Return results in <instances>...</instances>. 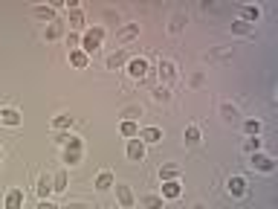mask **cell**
<instances>
[{"mask_svg":"<svg viewBox=\"0 0 278 209\" xmlns=\"http://www.w3.org/2000/svg\"><path fill=\"white\" fill-rule=\"evenodd\" d=\"M102 41H104V29H102V26H93V29L81 38V49H84V52H96V49L102 47Z\"/></svg>","mask_w":278,"mask_h":209,"instance_id":"obj_1","label":"cell"},{"mask_svg":"<svg viewBox=\"0 0 278 209\" xmlns=\"http://www.w3.org/2000/svg\"><path fill=\"white\" fill-rule=\"evenodd\" d=\"M81 151H84V143H81L78 137H70V140H67V151H64L67 166H78V163H81Z\"/></svg>","mask_w":278,"mask_h":209,"instance_id":"obj_2","label":"cell"},{"mask_svg":"<svg viewBox=\"0 0 278 209\" xmlns=\"http://www.w3.org/2000/svg\"><path fill=\"white\" fill-rule=\"evenodd\" d=\"M249 166H252L255 172H273V169H276V160H273L270 154L255 151V154H249Z\"/></svg>","mask_w":278,"mask_h":209,"instance_id":"obj_3","label":"cell"},{"mask_svg":"<svg viewBox=\"0 0 278 209\" xmlns=\"http://www.w3.org/2000/svg\"><path fill=\"white\" fill-rule=\"evenodd\" d=\"M157 70H160V79H162L165 84L177 79V64H174L171 58H160V61H157Z\"/></svg>","mask_w":278,"mask_h":209,"instance_id":"obj_4","label":"cell"},{"mask_svg":"<svg viewBox=\"0 0 278 209\" xmlns=\"http://www.w3.org/2000/svg\"><path fill=\"white\" fill-rule=\"evenodd\" d=\"M226 192H229L232 198H244V195H247V180H244L241 175L226 177Z\"/></svg>","mask_w":278,"mask_h":209,"instance_id":"obj_5","label":"cell"},{"mask_svg":"<svg viewBox=\"0 0 278 209\" xmlns=\"http://www.w3.org/2000/svg\"><path fill=\"white\" fill-rule=\"evenodd\" d=\"M128 73H131V79H145L148 76V61L145 58H131L128 61Z\"/></svg>","mask_w":278,"mask_h":209,"instance_id":"obj_6","label":"cell"},{"mask_svg":"<svg viewBox=\"0 0 278 209\" xmlns=\"http://www.w3.org/2000/svg\"><path fill=\"white\" fill-rule=\"evenodd\" d=\"M113 189H116V198H119V204L125 209L133 207V192H131V186H125V183H113Z\"/></svg>","mask_w":278,"mask_h":209,"instance_id":"obj_7","label":"cell"},{"mask_svg":"<svg viewBox=\"0 0 278 209\" xmlns=\"http://www.w3.org/2000/svg\"><path fill=\"white\" fill-rule=\"evenodd\" d=\"M128 157H131V160H133V163H139V160H142V157H145V143H142V140H139V137H136V140H131V143H128Z\"/></svg>","mask_w":278,"mask_h":209,"instance_id":"obj_8","label":"cell"},{"mask_svg":"<svg viewBox=\"0 0 278 209\" xmlns=\"http://www.w3.org/2000/svg\"><path fill=\"white\" fill-rule=\"evenodd\" d=\"M180 192H183V189H180V183H177V180H165V183H162V195H160V198H162V201H174V198H180Z\"/></svg>","mask_w":278,"mask_h":209,"instance_id":"obj_9","label":"cell"},{"mask_svg":"<svg viewBox=\"0 0 278 209\" xmlns=\"http://www.w3.org/2000/svg\"><path fill=\"white\" fill-rule=\"evenodd\" d=\"M23 207V189H9L6 195V209H20Z\"/></svg>","mask_w":278,"mask_h":209,"instance_id":"obj_10","label":"cell"},{"mask_svg":"<svg viewBox=\"0 0 278 209\" xmlns=\"http://www.w3.org/2000/svg\"><path fill=\"white\" fill-rule=\"evenodd\" d=\"M0 122H3V125H12V128H17V125H20V113H17V111H12V108H3V111H0Z\"/></svg>","mask_w":278,"mask_h":209,"instance_id":"obj_11","label":"cell"},{"mask_svg":"<svg viewBox=\"0 0 278 209\" xmlns=\"http://www.w3.org/2000/svg\"><path fill=\"white\" fill-rule=\"evenodd\" d=\"M49 192H52V177H49V175H41V177H38V198L46 201Z\"/></svg>","mask_w":278,"mask_h":209,"instance_id":"obj_12","label":"cell"},{"mask_svg":"<svg viewBox=\"0 0 278 209\" xmlns=\"http://www.w3.org/2000/svg\"><path fill=\"white\" fill-rule=\"evenodd\" d=\"M32 15H35V17H41V20L55 23V6H35V9H32Z\"/></svg>","mask_w":278,"mask_h":209,"instance_id":"obj_13","label":"cell"},{"mask_svg":"<svg viewBox=\"0 0 278 209\" xmlns=\"http://www.w3.org/2000/svg\"><path fill=\"white\" fill-rule=\"evenodd\" d=\"M139 35V23H128V26H122L119 32H116V41H131V38H136Z\"/></svg>","mask_w":278,"mask_h":209,"instance_id":"obj_14","label":"cell"},{"mask_svg":"<svg viewBox=\"0 0 278 209\" xmlns=\"http://www.w3.org/2000/svg\"><path fill=\"white\" fill-rule=\"evenodd\" d=\"M87 61H90V58H87V52H84V49H70V64H73V67L84 70V67H87Z\"/></svg>","mask_w":278,"mask_h":209,"instance_id":"obj_15","label":"cell"},{"mask_svg":"<svg viewBox=\"0 0 278 209\" xmlns=\"http://www.w3.org/2000/svg\"><path fill=\"white\" fill-rule=\"evenodd\" d=\"M139 140H142V143H160V140H162V131H160V128H142V131H139Z\"/></svg>","mask_w":278,"mask_h":209,"instance_id":"obj_16","label":"cell"},{"mask_svg":"<svg viewBox=\"0 0 278 209\" xmlns=\"http://www.w3.org/2000/svg\"><path fill=\"white\" fill-rule=\"evenodd\" d=\"M177 175H180V166H174V163L160 166V177H162V183H165V180H177Z\"/></svg>","mask_w":278,"mask_h":209,"instance_id":"obj_17","label":"cell"},{"mask_svg":"<svg viewBox=\"0 0 278 209\" xmlns=\"http://www.w3.org/2000/svg\"><path fill=\"white\" fill-rule=\"evenodd\" d=\"M113 183H116V177H113L110 172H102V175L96 177V189H102V192H104V189H113Z\"/></svg>","mask_w":278,"mask_h":209,"instance_id":"obj_18","label":"cell"},{"mask_svg":"<svg viewBox=\"0 0 278 209\" xmlns=\"http://www.w3.org/2000/svg\"><path fill=\"white\" fill-rule=\"evenodd\" d=\"M232 32H238V35H255V26H249L247 20H241V17H238V20L232 23Z\"/></svg>","mask_w":278,"mask_h":209,"instance_id":"obj_19","label":"cell"},{"mask_svg":"<svg viewBox=\"0 0 278 209\" xmlns=\"http://www.w3.org/2000/svg\"><path fill=\"white\" fill-rule=\"evenodd\" d=\"M52 128H55V131H67V128H73V116H67V113L55 116V119H52Z\"/></svg>","mask_w":278,"mask_h":209,"instance_id":"obj_20","label":"cell"},{"mask_svg":"<svg viewBox=\"0 0 278 209\" xmlns=\"http://www.w3.org/2000/svg\"><path fill=\"white\" fill-rule=\"evenodd\" d=\"M142 207H148V209H162V207H165V201H162L160 195H145V198H142Z\"/></svg>","mask_w":278,"mask_h":209,"instance_id":"obj_21","label":"cell"},{"mask_svg":"<svg viewBox=\"0 0 278 209\" xmlns=\"http://www.w3.org/2000/svg\"><path fill=\"white\" fill-rule=\"evenodd\" d=\"M220 113H223V119H226V122H235V119H238V108H235V105H229V102H223V105H220Z\"/></svg>","mask_w":278,"mask_h":209,"instance_id":"obj_22","label":"cell"},{"mask_svg":"<svg viewBox=\"0 0 278 209\" xmlns=\"http://www.w3.org/2000/svg\"><path fill=\"white\" fill-rule=\"evenodd\" d=\"M122 134L133 140V137H139V125H136L133 119H125V122H122Z\"/></svg>","mask_w":278,"mask_h":209,"instance_id":"obj_23","label":"cell"},{"mask_svg":"<svg viewBox=\"0 0 278 209\" xmlns=\"http://www.w3.org/2000/svg\"><path fill=\"white\" fill-rule=\"evenodd\" d=\"M200 143V128L197 125H189L186 128V145H197Z\"/></svg>","mask_w":278,"mask_h":209,"instance_id":"obj_24","label":"cell"},{"mask_svg":"<svg viewBox=\"0 0 278 209\" xmlns=\"http://www.w3.org/2000/svg\"><path fill=\"white\" fill-rule=\"evenodd\" d=\"M241 12H244V17H241V20H247V23H249V20H258V17H261V9H258V6H244Z\"/></svg>","mask_w":278,"mask_h":209,"instance_id":"obj_25","label":"cell"},{"mask_svg":"<svg viewBox=\"0 0 278 209\" xmlns=\"http://www.w3.org/2000/svg\"><path fill=\"white\" fill-rule=\"evenodd\" d=\"M261 128H264V125H261L258 119H247V122H244V131H247L249 137H258V134H261Z\"/></svg>","mask_w":278,"mask_h":209,"instance_id":"obj_26","label":"cell"},{"mask_svg":"<svg viewBox=\"0 0 278 209\" xmlns=\"http://www.w3.org/2000/svg\"><path fill=\"white\" fill-rule=\"evenodd\" d=\"M52 189H55V192H64V189H67V172H58V175L52 177Z\"/></svg>","mask_w":278,"mask_h":209,"instance_id":"obj_27","label":"cell"},{"mask_svg":"<svg viewBox=\"0 0 278 209\" xmlns=\"http://www.w3.org/2000/svg\"><path fill=\"white\" fill-rule=\"evenodd\" d=\"M122 64H125V52H113V55L107 58V67H110V70H119Z\"/></svg>","mask_w":278,"mask_h":209,"instance_id":"obj_28","label":"cell"},{"mask_svg":"<svg viewBox=\"0 0 278 209\" xmlns=\"http://www.w3.org/2000/svg\"><path fill=\"white\" fill-rule=\"evenodd\" d=\"M244 151H247V154H255V151H261V140H258V137H249V140L244 143Z\"/></svg>","mask_w":278,"mask_h":209,"instance_id":"obj_29","label":"cell"},{"mask_svg":"<svg viewBox=\"0 0 278 209\" xmlns=\"http://www.w3.org/2000/svg\"><path fill=\"white\" fill-rule=\"evenodd\" d=\"M81 23H84V15H81L78 9H70V26H73V29H78Z\"/></svg>","mask_w":278,"mask_h":209,"instance_id":"obj_30","label":"cell"},{"mask_svg":"<svg viewBox=\"0 0 278 209\" xmlns=\"http://www.w3.org/2000/svg\"><path fill=\"white\" fill-rule=\"evenodd\" d=\"M154 99H157V102H168V99H171V90H168V87H157V90H154Z\"/></svg>","mask_w":278,"mask_h":209,"instance_id":"obj_31","label":"cell"},{"mask_svg":"<svg viewBox=\"0 0 278 209\" xmlns=\"http://www.w3.org/2000/svg\"><path fill=\"white\" fill-rule=\"evenodd\" d=\"M180 29H183V12H177L171 17V32H180Z\"/></svg>","mask_w":278,"mask_h":209,"instance_id":"obj_32","label":"cell"},{"mask_svg":"<svg viewBox=\"0 0 278 209\" xmlns=\"http://www.w3.org/2000/svg\"><path fill=\"white\" fill-rule=\"evenodd\" d=\"M58 35H61V26H58V23H52V26L46 29V38H58Z\"/></svg>","mask_w":278,"mask_h":209,"instance_id":"obj_33","label":"cell"},{"mask_svg":"<svg viewBox=\"0 0 278 209\" xmlns=\"http://www.w3.org/2000/svg\"><path fill=\"white\" fill-rule=\"evenodd\" d=\"M38 209H61V207H55L52 201H41V204H38Z\"/></svg>","mask_w":278,"mask_h":209,"instance_id":"obj_34","label":"cell"},{"mask_svg":"<svg viewBox=\"0 0 278 209\" xmlns=\"http://www.w3.org/2000/svg\"><path fill=\"white\" fill-rule=\"evenodd\" d=\"M61 209H87L84 204H67V207H61Z\"/></svg>","mask_w":278,"mask_h":209,"instance_id":"obj_35","label":"cell"},{"mask_svg":"<svg viewBox=\"0 0 278 209\" xmlns=\"http://www.w3.org/2000/svg\"><path fill=\"white\" fill-rule=\"evenodd\" d=\"M194 209H203V207H200V204H197V207H194Z\"/></svg>","mask_w":278,"mask_h":209,"instance_id":"obj_36","label":"cell"},{"mask_svg":"<svg viewBox=\"0 0 278 209\" xmlns=\"http://www.w3.org/2000/svg\"><path fill=\"white\" fill-rule=\"evenodd\" d=\"M0 157H3V151H0Z\"/></svg>","mask_w":278,"mask_h":209,"instance_id":"obj_37","label":"cell"}]
</instances>
